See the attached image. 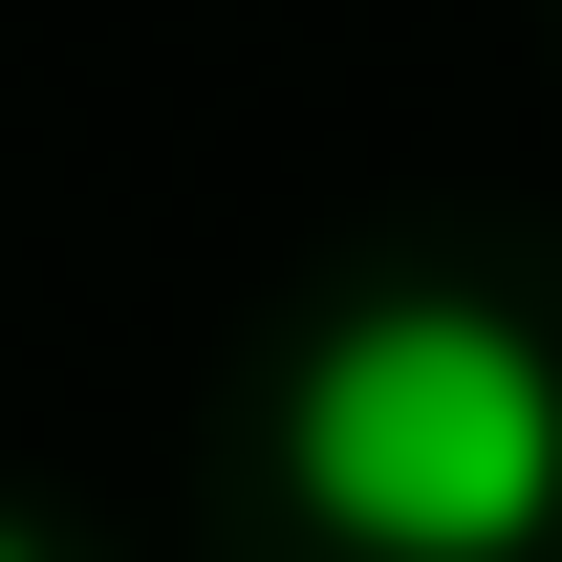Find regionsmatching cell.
Returning <instances> with one entry per match:
<instances>
[{"label":"cell","mask_w":562,"mask_h":562,"mask_svg":"<svg viewBox=\"0 0 562 562\" xmlns=\"http://www.w3.org/2000/svg\"><path fill=\"white\" fill-rule=\"evenodd\" d=\"M281 476L368 562H519L562 519V347H519L454 281H390L281 368Z\"/></svg>","instance_id":"cell-1"},{"label":"cell","mask_w":562,"mask_h":562,"mask_svg":"<svg viewBox=\"0 0 562 562\" xmlns=\"http://www.w3.org/2000/svg\"><path fill=\"white\" fill-rule=\"evenodd\" d=\"M0 562H44V541H22V519H0Z\"/></svg>","instance_id":"cell-2"}]
</instances>
